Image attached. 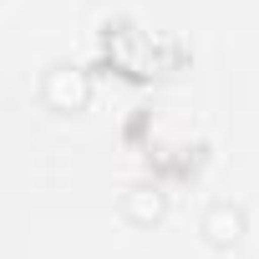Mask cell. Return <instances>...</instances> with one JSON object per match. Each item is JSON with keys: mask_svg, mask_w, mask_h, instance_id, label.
I'll return each mask as SVG.
<instances>
[{"mask_svg": "<svg viewBox=\"0 0 259 259\" xmlns=\"http://www.w3.org/2000/svg\"><path fill=\"white\" fill-rule=\"evenodd\" d=\"M163 213H168V198H163L158 183H133V188L122 193V219L127 224L153 229V224H163Z\"/></svg>", "mask_w": 259, "mask_h": 259, "instance_id": "obj_2", "label": "cell"}, {"mask_svg": "<svg viewBox=\"0 0 259 259\" xmlns=\"http://www.w3.org/2000/svg\"><path fill=\"white\" fill-rule=\"evenodd\" d=\"M203 239H208V249H219V254L239 249V239H244V213H239L234 203H213V208L203 213Z\"/></svg>", "mask_w": 259, "mask_h": 259, "instance_id": "obj_3", "label": "cell"}, {"mask_svg": "<svg viewBox=\"0 0 259 259\" xmlns=\"http://www.w3.org/2000/svg\"><path fill=\"white\" fill-rule=\"evenodd\" d=\"M41 102H46L51 112H61V117L87 112V102H92V76H87L81 66H71V61H56V66H46V76H41Z\"/></svg>", "mask_w": 259, "mask_h": 259, "instance_id": "obj_1", "label": "cell"}]
</instances>
